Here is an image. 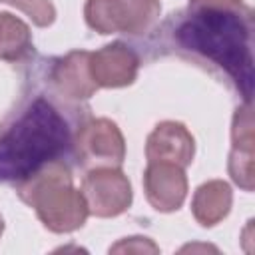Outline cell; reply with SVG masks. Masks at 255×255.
I'll list each match as a JSON object with an SVG mask.
<instances>
[{"instance_id":"cell-1","label":"cell","mask_w":255,"mask_h":255,"mask_svg":"<svg viewBox=\"0 0 255 255\" xmlns=\"http://www.w3.org/2000/svg\"><path fill=\"white\" fill-rule=\"evenodd\" d=\"M68 143L66 122L38 98L0 137V179H24Z\"/></svg>"},{"instance_id":"cell-2","label":"cell","mask_w":255,"mask_h":255,"mask_svg":"<svg viewBox=\"0 0 255 255\" xmlns=\"http://www.w3.org/2000/svg\"><path fill=\"white\" fill-rule=\"evenodd\" d=\"M18 197L34 207L38 219L52 233H72L80 229L90 211L82 189L72 183V173L66 163L50 159L20 179Z\"/></svg>"},{"instance_id":"cell-3","label":"cell","mask_w":255,"mask_h":255,"mask_svg":"<svg viewBox=\"0 0 255 255\" xmlns=\"http://www.w3.org/2000/svg\"><path fill=\"white\" fill-rule=\"evenodd\" d=\"M181 40L185 46L203 52L207 58L225 66V70L235 78V82H251L241 74H251L249 56V28H243L237 12H195L193 20L181 28Z\"/></svg>"},{"instance_id":"cell-4","label":"cell","mask_w":255,"mask_h":255,"mask_svg":"<svg viewBox=\"0 0 255 255\" xmlns=\"http://www.w3.org/2000/svg\"><path fill=\"white\" fill-rule=\"evenodd\" d=\"M159 0H86V24L100 34H143L159 18Z\"/></svg>"},{"instance_id":"cell-5","label":"cell","mask_w":255,"mask_h":255,"mask_svg":"<svg viewBox=\"0 0 255 255\" xmlns=\"http://www.w3.org/2000/svg\"><path fill=\"white\" fill-rule=\"evenodd\" d=\"M74 149L78 161L86 167H120L126 157V139L116 122L108 118H92L78 128Z\"/></svg>"},{"instance_id":"cell-6","label":"cell","mask_w":255,"mask_h":255,"mask_svg":"<svg viewBox=\"0 0 255 255\" xmlns=\"http://www.w3.org/2000/svg\"><path fill=\"white\" fill-rule=\"evenodd\" d=\"M82 193L88 211L96 217H118L129 209L133 199L128 175L114 165L92 167L82 181Z\"/></svg>"},{"instance_id":"cell-7","label":"cell","mask_w":255,"mask_h":255,"mask_svg":"<svg viewBox=\"0 0 255 255\" xmlns=\"http://www.w3.org/2000/svg\"><path fill=\"white\" fill-rule=\"evenodd\" d=\"M143 191L155 211H177L187 195V177L183 167L169 161H147L143 171Z\"/></svg>"},{"instance_id":"cell-8","label":"cell","mask_w":255,"mask_h":255,"mask_svg":"<svg viewBox=\"0 0 255 255\" xmlns=\"http://www.w3.org/2000/svg\"><path fill=\"white\" fill-rule=\"evenodd\" d=\"M137 54L124 42H112L90 54V72L98 88H126L135 82Z\"/></svg>"},{"instance_id":"cell-9","label":"cell","mask_w":255,"mask_h":255,"mask_svg":"<svg viewBox=\"0 0 255 255\" xmlns=\"http://www.w3.org/2000/svg\"><path fill=\"white\" fill-rule=\"evenodd\" d=\"M193 155L195 139L181 122H159L145 139L147 161H169L187 167L193 161Z\"/></svg>"},{"instance_id":"cell-10","label":"cell","mask_w":255,"mask_h":255,"mask_svg":"<svg viewBox=\"0 0 255 255\" xmlns=\"http://www.w3.org/2000/svg\"><path fill=\"white\" fill-rule=\"evenodd\" d=\"M231 153H229V175L245 191L253 189V118L251 104L235 110L231 128Z\"/></svg>"},{"instance_id":"cell-11","label":"cell","mask_w":255,"mask_h":255,"mask_svg":"<svg viewBox=\"0 0 255 255\" xmlns=\"http://www.w3.org/2000/svg\"><path fill=\"white\" fill-rule=\"evenodd\" d=\"M90 54L74 50L60 58L52 70V84L56 92L68 100H88L96 94L98 84L90 72Z\"/></svg>"},{"instance_id":"cell-12","label":"cell","mask_w":255,"mask_h":255,"mask_svg":"<svg viewBox=\"0 0 255 255\" xmlns=\"http://www.w3.org/2000/svg\"><path fill=\"white\" fill-rule=\"evenodd\" d=\"M231 203V185L223 179H209L195 189L191 199V213L201 227H213L227 217Z\"/></svg>"},{"instance_id":"cell-13","label":"cell","mask_w":255,"mask_h":255,"mask_svg":"<svg viewBox=\"0 0 255 255\" xmlns=\"http://www.w3.org/2000/svg\"><path fill=\"white\" fill-rule=\"evenodd\" d=\"M32 48L30 26L10 12H0V60L20 62Z\"/></svg>"},{"instance_id":"cell-14","label":"cell","mask_w":255,"mask_h":255,"mask_svg":"<svg viewBox=\"0 0 255 255\" xmlns=\"http://www.w3.org/2000/svg\"><path fill=\"white\" fill-rule=\"evenodd\" d=\"M0 2L16 6L26 16H30V20L40 28H46L56 20V8L50 0H0Z\"/></svg>"},{"instance_id":"cell-15","label":"cell","mask_w":255,"mask_h":255,"mask_svg":"<svg viewBox=\"0 0 255 255\" xmlns=\"http://www.w3.org/2000/svg\"><path fill=\"white\" fill-rule=\"evenodd\" d=\"M131 253V251H137V253H157V245L151 243L147 237H126L122 239L120 243H116L114 247H110V253Z\"/></svg>"},{"instance_id":"cell-16","label":"cell","mask_w":255,"mask_h":255,"mask_svg":"<svg viewBox=\"0 0 255 255\" xmlns=\"http://www.w3.org/2000/svg\"><path fill=\"white\" fill-rule=\"evenodd\" d=\"M243 0H189V8L193 12H237Z\"/></svg>"},{"instance_id":"cell-17","label":"cell","mask_w":255,"mask_h":255,"mask_svg":"<svg viewBox=\"0 0 255 255\" xmlns=\"http://www.w3.org/2000/svg\"><path fill=\"white\" fill-rule=\"evenodd\" d=\"M2 233H4V219H2V215H0V237H2Z\"/></svg>"}]
</instances>
